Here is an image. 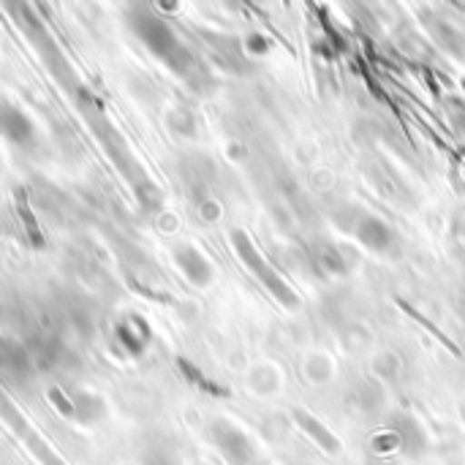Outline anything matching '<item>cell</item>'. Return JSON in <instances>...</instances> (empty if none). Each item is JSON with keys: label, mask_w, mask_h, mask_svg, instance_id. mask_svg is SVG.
<instances>
[{"label": "cell", "mask_w": 465, "mask_h": 465, "mask_svg": "<svg viewBox=\"0 0 465 465\" xmlns=\"http://www.w3.org/2000/svg\"><path fill=\"white\" fill-rule=\"evenodd\" d=\"M76 104H79L82 114L87 117L93 134L98 136L101 147H104L106 155L112 158V163H114V166L120 169V174L131 183V188H134L136 199L142 202V207L153 210V207L158 204V188H155V183L147 177V172L142 169V163L134 158V153H131V147L125 144L123 134L109 123V117L104 114V106L98 104V98H93V95L87 93V87H82V90L76 93Z\"/></svg>", "instance_id": "obj_1"}, {"label": "cell", "mask_w": 465, "mask_h": 465, "mask_svg": "<svg viewBox=\"0 0 465 465\" xmlns=\"http://www.w3.org/2000/svg\"><path fill=\"white\" fill-rule=\"evenodd\" d=\"M131 27L136 38L161 60L166 63L174 74L185 76L188 82L199 79V63L191 54V49L180 41V35L155 14H131Z\"/></svg>", "instance_id": "obj_2"}, {"label": "cell", "mask_w": 465, "mask_h": 465, "mask_svg": "<svg viewBox=\"0 0 465 465\" xmlns=\"http://www.w3.org/2000/svg\"><path fill=\"white\" fill-rule=\"evenodd\" d=\"M11 16L16 19V25L25 30V35H27V41L35 46V52L41 54V60H44V65L49 68V74L68 90V93H74V98H76V93L82 90V84H79V79H76V74H74V68L68 65V60H65V54H63V49L57 46V41H54V35L46 30V25L27 8V5H11Z\"/></svg>", "instance_id": "obj_3"}, {"label": "cell", "mask_w": 465, "mask_h": 465, "mask_svg": "<svg viewBox=\"0 0 465 465\" xmlns=\"http://www.w3.org/2000/svg\"><path fill=\"white\" fill-rule=\"evenodd\" d=\"M232 245H234V251H237V256L242 259V264L270 289V294L272 297H278L286 308H297V294L292 292V286L267 264V259L259 253V248L253 245V240L245 234V232H240V229H234L232 232Z\"/></svg>", "instance_id": "obj_4"}, {"label": "cell", "mask_w": 465, "mask_h": 465, "mask_svg": "<svg viewBox=\"0 0 465 465\" xmlns=\"http://www.w3.org/2000/svg\"><path fill=\"white\" fill-rule=\"evenodd\" d=\"M0 420L25 441V447L33 452V458L38 460L41 465H65V460H60L54 452H52V447L33 430V425L25 420V414L14 406V401L0 390Z\"/></svg>", "instance_id": "obj_5"}, {"label": "cell", "mask_w": 465, "mask_h": 465, "mask_svg": "<svg viewBox=\"0 0 465 465\" xmlns=\"http://www.w3.org/2000/svg\"><path fill=\"white\" fill-rule=\"evenodd\" d=\"M213 441L229 465H256L253 444L240 428H234L229 422H215L213 425Z\"/></svg>", "instance_id": "obj_6"}, {"label": "cell", "mask_w": 465, "mask_h": 465, "mask_svg": "<svg viewBox=\"0 0 465 465\" xmlns=\"http://www.w3.org/2000/svg\"><path fill=\"white\" fill-rule=\"evenodd\" d=\"M0 136L14 144H27L33 139L30 117L8 101H0Z\"/></svg>", "instance_id": "obj_7"}, {"label": "cell", "mask_w": 465, "mask_h": 465, "mask_svg": "<svg viewBox=\"0 0 465 465\" xmlns=\"http://www.w3.org/2000/svg\"><path fill=\"white\" fill-rule=\"evenodd\" d=\"M174 262H177V267L183 270V275H185L191 283L207 286V283L213 281V264H210V262L204 259V253L196 251L193 245H180V248L174 251Z\"/></svg>", "instance_id": "obj_8"}, {"label": "cell", "mask_w": 465, "mask_h": 465, "mask_svg": "<svg viewBox=\"0 0 465 465\" xmlns=\"http://www.w3.org/2000/svg\"><path fill=\"white\" fill-rule=\"evenodd\" d=\"M354 234H357V240H360L362 245H368V248H373V251H387V248L395 242L392 229H390L381 218L368 215V213L357 218V223H354Z\"/></svg>", "instance_id": "obj_9"}, {"label": "cell", "mask_w": 465, "mask_h": 465, "mask_svg": "<svg viewBox=\"0 0 465 465\" xmlns=\"http://www.w3.org/2000/svg\"><path fill=\"white\" fill-rule=\"evenodd\" d=\"M117 343H120L128 354L139 357V354L147 349V343H150V327H147L139 316H128L125 322L117 324Z\"/></svg>", "instance_id": "obj_10"}, {"label": "cell", "mask_w": 465, "mask_h": 465, "mask_svg": "<svg viewBox=\"0 0 465 465\" xmlns=\"http://www.w3.org/2000/svg\"><path fill=\"white\" fill-rule=\"evenodd\" d=\"M27 368H30V360H27V354L19 349V343L0 338V371L8 373V376H19V373H25Z\"/></svg>", "instance_id": "obj_11"}, {"label": "cell", "mask_w": 465, "mask_h": 465, "mask_svg": "<svg viewBox=\"0 0 465 465\" xmlns=\"http://www.w3.org/2000/svg\"><path fill=\"white\" fill-rule=\"evenodd\" d=\"M297 420H300L302 430H305L308 436H313V439H316V444H319L324 452H338V450H341L338 439H335L327 428H322V422H319V420L308 417L305 411H297Z\"/></svg>", "instance_id": "obj_12"}, {"label": "cell", "mask_w": 465, "mask_h": 465, "mask_svg": "<svg viewBox=\"0 0 465 465\" xmlns=\"http://www.w3.org/2000/svg\"><path fill=\"white\" fill-rule=\"evenodd\" d=\"M16 213L25 218V229H27V237L33 245H44V237L38 234V226H35V218L30 215V207H27V196L25 191H16Z\"/></svg>", "instance_id": "obj_13"}, {"label": "cell", "mask_w": 465, "mask_h": 465, "mask_svg": "<svg viewBox=\"0 0 465 465\" xmlns=\"http://www.w3.org/2000/svg\"><path fill=\"white\" fill-rule=\"evenodd\" d=\"M248 46H251V52H264V49H267V44H264L262 38H251Z\"/></svg>", "instance_id": "obj_14"}, {"label": "cell", "mask_w": 465, "mask_h": 465, "mask_svg": "<svg viewBox=\"0 0 465 465\" xmlns=\"http://www.w3.org/2000/svg\"><path fill=\"white\" fill-rule=\"evenodd\" d=\"M256 465H259V463H256Z\"/></svg>", "instance_id": "obj_15"}]
</instances>
